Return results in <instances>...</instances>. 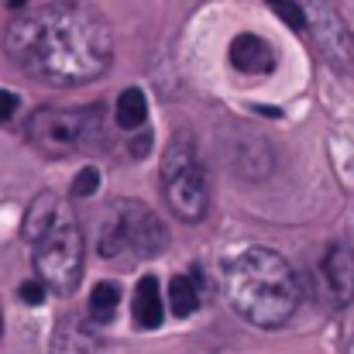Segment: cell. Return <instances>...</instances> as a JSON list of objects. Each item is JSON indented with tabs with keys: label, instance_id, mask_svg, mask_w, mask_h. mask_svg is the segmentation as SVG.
Returning a JSON list of instances; mask_svg holds the SVG:
<instances>
[{
	"label": "cell",
	"instance_id": "cell-19",
	"mask_svg": "<svg viewBox=\"0 0 354 354\" xmlns=\"http://www.w3.org/2000/svg\"><path fill=\"white\" fill-rule=\"evenodd\" d=\"M97 186H100V169H97V165H86V169H80L76 179H73V196H76V200L93 196Z\"/></svg>",
	"mask_w": 354,
	"mask_h": 354
},
{
	"label": "cell",
	"instance_id": "cell-9",
	"mask_svg": "<svg viewBox=\"0 0 354 354\" xmlns=\"http://www.w3.org/2000/svg\"><path fill=\"white\" fill-rule=\"evenodd\" d=\"M227 59H231V66H234L237 73H244V76H268L275 69V62H279L275 59V48L261 35H251V31L237 35L234 41H231Z\"/></svg>",
	"mask_w": 354,
	"mask_h": 354
},
{
	"label": "cell",
	"instance_id": "cell-5",
	"mask_svg": "<svg viewBox=\"0 0 354 354\" xmlns=\"http://www.w3.org/2000/svg\"><path fill=\"white\" fill-rule=\"evenodd\" d=\"M306 10V28L313 31L317 48L324 52V59L337 69H351L354 66V35L348 21L341 17L334 0H303Z\"/></svg>",
	"mask_w": 354,
	"mask_h": 354
},
{
	"label": "cell",
	"instance_id": "cell-15",
	"mask_svg": "<svg viewBox=\"0 0 354 354\" xmlns=\"http://www.w3.org/2000/svg\"><path fill=\"white\" fill-rule=\"evenodd\" d=\"M200 306V289H196V279L193 275H172L169 279V310L172 317H189L196 313Z\"/></svg>",
	"mask_w": 354,
	"mask_h": 354
},
{
	"label": "cell",
	"instance_id": "cell-2",
	"mask_svg": "<svg viewBox=\"0 0 354 354\" xmlns=\"http://www.w3.org/2000/svg\"><path fill=\"white\" fill-rule=\"evenodd\" d=\"M224 292L237 317L258 330L282 327L303 299L296 268L272 248H244L224 261Z\"/></svg>",
	"mask_w": 354,
	"mask_h": 354
},
{
	"label": "cell",
	"instance_id": "cell-10",
	"mask_svg": "<svg viewBox=\"0 0 354 354\" xmlns=\"http://www.w3.org/2000/svg\"><path fill=\"white\" fill-rule=\"evenodd\" d=\"M100 324L90 317H66L52 330V354H100Z\"/></svg>",
	"mask_w": 354,
	"mask_h": 354
},
{
	"label": "cell",
	"instance_id": "cell-13",
	"mask_svg": "<svg viewBox=\"0 0 354 354\" xmlns=\"http://www.w3.org/2000/svg\"><path fill=\"white\" fill-rule=\"evenodd\" d=\"M145 120H148V100H145V93L138 86H127L118 97V104H114V124H118L120 131H138V127H145Z\"/></svg>",
	"mask_w": 354,
	"mask_h": 354
},
{
	"label": "cell",
	"instance_id": "cell-18",
	"mask_svg": "<svg viewBox=\"0 0 354 354\" xmlns=\"http://www.w3.org/2000/svg\"><path fill=\"white\" fill-rule=\"evenodd\" d=\"M268 7H272L292 31H303V28H306V10H303V3H296V0H268Z\"/></svg>",
	"mask_w": 354,
	"mask_h": 354
},
{
	"label": "cell",
	"instance_id": "cell-14",
	"mask_svg": "<svg viewBox=\"0 0 354 354\" xmlns=\"http://www.w3.org/2000/svg\"><path fill=\"white\" fill-rule=\"evenodd\" d=\"M59 207H62V200H59L55 193H38V196L31 200L28 217H24V237H28L31 244L48 231V224H52V217H55Z\"/></svg>",
	"mask_w": 354,
	"mask_h": 354
},
{
	"label": "cell",
	"instance_id": "cell-3",
	"mask_svg": "<svg viewBox=\"0 0 354 354\" xmlns=\"http://www.w3.org/2000/svg\"><path fill=\"white\" fill-rule=\"evenodd\" d=\"M31 254H35L38 279L55 296L76 292V286L83 279V231L66 203L55 210L48 231L31 244Z\"/></svg>",
	"mask_w": 354,
	"mask_h": 354
},
{
	"label": "cell",
	"instance_id": "cell-16",
	"mask_svg": "<svg viewBox=\"0 0 354 354\" xmlns=\"http://www.w3.org/2000/svg\"><path fill=\"white\" fill-rule=\"evenodd\" d=\"M120 306V289L118 282H97L93 292H90V303H86V317L93 324H111L114 313Z\"/></svg>",
	"mask_w": 354,
	"mask_h": 354
},
{
	"label": "cell",
	"instance_id": "cell-23",
	"mask_svg": "<svg viewBox=\"0 0 354 354\" xmlns=\"http://www.w3.org/2000/svg\"><path fill=\"white\" fill-rule=\"evenodd\" d=\"M24 3H28V0H10V7H14V10H21Z\"/></svg>",
	"mask_w": 354,
	"mask_h": 354
},
{
	"label": "cell",
	"instance_id": "cell-21",
	"mask_svg": "<svg viewBox=\"0 0 354 354\" xmlns=\"http://www.w3.org/2000/svg\"><path fill=\"white\" fill-rule=\"evenodd\" d=\"M131 134H134V138H131V155H134V158H145V155L151 151V131L141 127V134H138V131H131Z\"/></svg>",
	"mask_w": 354,
	"mask_h": 354
},
{
	"label": "cell",
	"instance_id": "cell-22",
	"mask_svg": "<svg viewBox=\"0 0 354 354\" xmlns=\"http://www.w3.org/2000/svg\"><path fill=\"white\" fill-rule=\"evenodd\" d=\"M14 114H17V93L0 90V124H7Z\"/></svg>",
	"mask_w": 354,
	"mask_h": 354
},
{
	"label": "cell",
	"instance_id": "cell-17",
	"mask_svg": "<svg viewBox=\"0 0 354 354\" xmlns=\"http://www.w3.org/2000/svg\"><path fill=\"white\" fill-rule=\"evenodd\" d=\"M124 248H127L124 231H120L118 217L111 214V217H107V224H104V231H100V254H104V258H118Z\"/></svg>",
	"mask_w": 354,
	"mask_h": 354
},
{
	"label": "cell",
	"instance_id": "cell-12",
	"mask_svg": "<svg viewBox=\"0 0 354 354\" xmlns=\"http://www.w3.org/2000/svg\"><path fill=\"white\" fill-rule=\"evenodd\" d=\"M104 148H111V120L104 104H93L90 111H83L80 151H104Z\"/></svg>",
	"mask_w": 354,
	"mask_h": 354
},
{
	"label": "cell",
	"instance_id": "cell-24",
	"mask_svg": "<svg viewBox=\"0 0 354 354\" xmlns=\"http://www.w3.org/2000/svg\"><path fill=\"white\" fill-rule=\"evenodd\" d=\"M351 354H354V344H351Z\"/></svg>",
	"mask_w": 354,
	"mask_h": 354
},
{
	"label": "cell",
	"instance_id": "cell-20",
	"mask_svg": "<svg viewBox=\"0 0 354 354\" xmlns=\"http://www.w3.org/2000/svg\"><path fill=\"white\" fill-rule=\"evenodd\" d=\"M45 289H48V286H45L41 279H35V282H24V286H21V299H24L28 306H41V299H45Z\"/></svg>",
	"mask_w": 354,
	"mask_h": 354
},
{
	"label": "cell",
	"instance_id": "cell-6",
	"mask_svg": "<svg viewBox=\"0 0 354 354\" xmlns=\"http://www.w3.org/2000/svg\"><path fill=\"white\" fill-rule=\"evenodd\" d=\"M80 134H83V111H55V107H41L28 120V138L31 145L48 155L59 158L66 151H80Z\"/></svg>",
	"mask_w": 354,
	"mask_h": 354
},
{
	"label": "cell",
	"instance_id": "cell-8",
	"mask_svg": "<svg viewBox=\"0 0 354 354\" xmlns=\"http://www.w3.org/2000/svg\"><path fill=\"white\" fill-rule=\"evenodd\" d=\"M317 282H320V296L327 306L341 310L354 299V251L348 244L334 241L317 268Z\"/></svg>",
	"mask_w": 354,
	"mask_h": 354
},
{
	"label": "cell",
	"instance_id": "cell-7",
	"mask_svg": "<svg viewBox=\"0 0 354 354\" xmlns=\"http://www.w3.org/2000/svg\"><path fill=\"white\" fill-rule=\"evenodd\" d=\"M111 214L118 217L120 231H124V241H127V248H131L138 258H155V254L165 251L169 231H165L162 217L151 214L145 203H138V200H118V203L111 207Z\"/></svg>",
	"mask_w": 354,
	"mask_h": 354
},
{
	"label": "cell",
	"instance_id": "cell-4",
	"mask_svg": "<svg viewBox=\"0 0 354 354\" xmlns=\"http://www.w3.org/2000/svg\"><path fill=\"white\" fill-rule=\"evenodd\" d=\"M162 186H165V203L179 221L196 224L207 217V203H210L207 172L196 155V145L186 134H179L162 158Z\"/></svg>",
	"mask_w": 354,
	"mask_h": 354
},
{
	"label": "cell",
	"instance_id": "cell-1",
	"mask_svg": "<svg viewBox=\"0 0 354 354\" xmlns=\"http://www.w3.org/2000/svg\"><path fill=\"white\" fill-rule=\"evenodd\" d=\"M7 55L45 86H80L114 62V35L104 14L83 0L41 3L3 31Z\"/></svg>",
	"mask_w": 354,
	"mask_h": 354
},
{
	"label": "cell",
	"instance_id": "cell-11",
	"mask_svg": "<svg viewBox=\"0 0 354 354\" xmlns=\"http://www.w3.org/2000/svg\"><path fill=\"white\" fill-rule=\"evenodd\" d=\"M165 317V303H162V289L155 275H145L134 286V324L141 330H155Z\"/></svg>",
	"mask_w": 354,
	"mask_h": 354
}]
</instances>
